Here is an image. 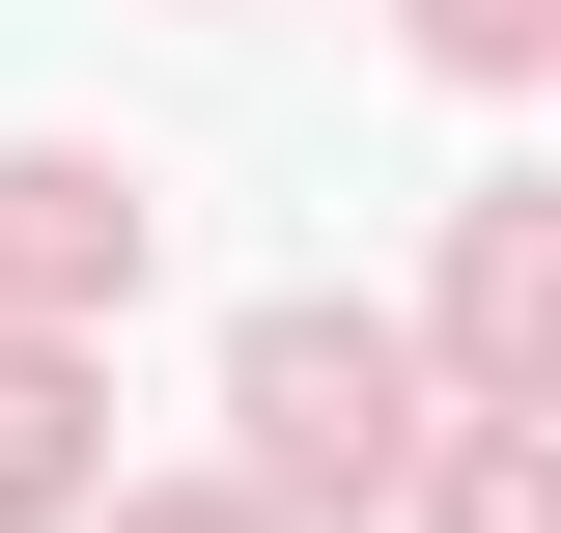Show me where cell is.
I'll list each match as a JSON object with an SVG mask.
<instances>
[{
  "instance_id": "cell-1",
  "label": "cell",
  "mask_w": 561,
  "mask_h": 533,
  "mask_svg": "<svg viewBox=\"0 0 561 533\" xmlns=\"http://www.w3.org/2000/svg\"><path fill=\"white\" fill-rule=\"evenodd\" d=\"M225 394H253V506H365V477L421 450V365H393L365 309H253Z\"/></svg>"
},
{
  "instance_id": "cell-6",
  "label": "cell",
  "mask_w": 561,
  "mask_h": 533,
  "mask_svg": "<svg viewBox=\"0 0 561 533\" xmlns=\"http://www.w3.org/2000/svg\"><path fill=\"white\" fill-rule=\"evenodd\" d=\"M113 533H280V506H113Z\"/></svg>"
},
{
  "instance_id": "cell-5",
  "label": "cell",
  "mask_w": 561,
  "mask_h": 533,
  "mask_svg": "<svg viewBox=\"0 0 561 533\" xmlns=\"http://www.w3.org/2000/svg\"><path fill=\"white\" fill-rule=\"evenodd\" d=\"M421 57H449V84H505V57H534V0H421Z\"/></svg>"
},
{
  "instance_id": "cell-4",
  "label": "cell",
  "mask_w": 561,
  "mask_h": 533,
  "mask_svg": "<svg viewBox=\"0 0 561 533\" xmlns=\"http://www.w3.org/2000/svg\"><path fill=\"white\" fill-rule=\"evenodd\" d=\"M0 506H84V365L57 337H0Z\"/></svg>"
},
{
  "instance_id": "cell-3",
  "label": "cell",
  "mask_w": 561,
  "mask_h": 533,
  "mask_svg": "<svg viewBox=\"0 0 561 533\" xmlns=\"http://www.w3.org/2000/svg\"><path fill=\"white\" fill-rule=\"evenodd\" d=\"M0 281H28V309L140 281V169H0Z\"/></svg>"
},
{
  "instance_id": "cell-2",
  "label": "cell",
  "mask_w": 561,
  "mask_h": 533,
  "mask_svg": "<svg viewBox=\"0 0 561 533\" xmlns=\"http://www.w3.org/2000/svg\"><path fill=\"white\" fill-rule=\"evenodd\" d=\"M534 309H561V225L478 197V225H449V394H534Z\"/></svg>"
}]
</instances>
